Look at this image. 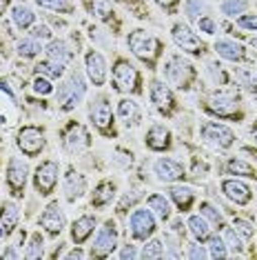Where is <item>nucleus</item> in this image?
Returning a JSON list of instances; mask_svg holds the SVG:
<instances>
[{
	"instance_id": "8fccbe9b",
	"label": "nucleus",
	"mask_w": 257,
	"mask_h": 260,
	"mask_svg": "<svg viewBox=\"0 0 257 260\" xmlns=\"http://www.w3.org/2000/svg\"><path fill=\"white\" fill-rule=\"evenodd\" d=\"M31 36L36 40H40V43H45V40H54V38H51V36H54V34H51V29L47 25H42V22L31 27Z\"/></svg>"
},
{
	"instance_id": "f704fd0d",
	"label": "nucleus",
	"mask_w": 257,
	"mask_h": 260,
	"mask_svg": "<svg viewBox=\"0 0 257 260\" xmlns=\"http://www.w3.org/2000/svg\"><path fill=\"white\" fill-rule=\"evenodd\" d=\"M36 5L40 9H49L56 14H73L75 11V5L71 0H36Z\"/></svg>"
},
{
	"instance_id": "a211bd4d",
	"label": "nucleus",
	"mask_w": 257,
	"mask_h": 260,
	"mask_svg": "<svg viewBox=\"0 0 257 260\" xmlns=\"http://www.w3.org/2000/svg\"><path fill=\"white\" fill-rule=\"evenodd\" d=\"M153 174L160 182H178L184 178V167H182V162L162 156L153 165Z\"/></svg>"
},
{
	"instance_id": "412c9836",
	"label": "nucleus",
	"mask_w": 257,
	"mask_h": 260,
	"mask_svg": "<svg viewBox=\"0 0 257 260\" xmlns=\"http://www.w3.org/2000/svg\"><path fill=\"white\" fill-rule=\"evenodd\" d=\"M213 49H215V54H218L220 58L231 60V62H239V60L246 58V49H244V45H239V43H235V40H231V38L215 40Z\"/></svg>"
},
{
	"instance_id": "9b49d317",
	"label": "nucleus",
	"mask_w": 257,
	"mask_h": 260,
	"mask_svg": "<svg viewBox=\"0 0 257 260\" xmlns=\"http://www.w3.org/2000/svg\"><path fill=\"white\" fill-rule=\"evenodd\" d=\"M27 178H29L27 162L18 156H11L7 162V171H5V180H7L9 191L14 193L16 198L22 196V191H25V187H27Z\"/></svg>"
},
{
	"instance_id": "20e7f679",
	"label": "nucleus",
	"mask_w": 257,
	"mask_h": 260,
	"mask_svg": "<svg viewBox=\"0 0 257 260\" xmlns=\"http://www.w3.org/2000/svg\"><path fill=\"white\" fill-rule=\"evenodd\" d=\"M164 78L168 85L178 87V89H189L193 78H195V69L182 56H171L164 64Z\"/></svg>"
},
{
	"instance_id": "e433bc0d",
	"label": "nucleus",
	"mask_w": 257,
	"mask_h": 260,
	"mask_svg": "<svg viewBox=\"0 0 257 260\" xmlns=\"http://www.w3.org/2000/svg\"><path fill=\"white\" fill-rule=\"evenodd\" d=\"M226 171L229 174H235V176H244V178H255V169L250 167L248 162L239 160V158H231L229 162H226Z\"/></svg>"
},
{
	"instance_id": "0e129e2a",
	"label": "nucleus",
	"mask_w": 257,
	"mask_h": 260,
	"mask_svg": "<svg viewBox=\"0 0 257 260\" xmlns=\"http://www.w3.org/2000/svg\"><path fill=\"white\" fill-rule=\"evenodd\" d=\"M250 45H253V47H257V38H253V40H250Z\"/></svg>"
},
{
	"instance_id": "bb28decb",
	"label": "nucleus",
	"mask_w": 257,
	"mask_h": 260,
	"mask_svg": "<svg viewBox=\"0 0 257 260\" xmlns=\"http://www.w3.org/2000/svg\"><path fill=\"white\" fill-rule=\"evenodd\" d=\"M186 227H189V234H191L197 242H206V240L213 236L211 222H208L202 214H200V216H191L189 220H186Z\"/></svg>"
},
{
	"instance_id": "37998d69",
	"label": "nucleus",
	"mask_w": 257,
	"mask_h": 260,
	"mask_svg": "<svg viewBox=\"0 0 257 260\" xmlns=\"http://www.w3.org/2000/svg\"><path fill=\"white\" fill-rule=\"evenodd\" d=\"M206 242H208V258H226L229 256L226 242L222 238H218V236H211Z\"/></svg>"
},
{
	"instance_id": "c85d7f7f",
	"label": "nucleus",
	"mask_w": 257,
	"mask_h": 260,
	"mask_svg": "<svg viewBox=\"0 0 257 260\" xmlns=\"http://www.w3.org/2000/svg\"><path fill=\"white\" fill-rule=\"evenodd\" d=\"M147 207L151 211H153V216L157 218V220L166 222L168 218H171V203H168V198H164L162 193H151V196L147 198Z\"/></svg>"
},
{
	"instance_id": "49530a36",
	"label": "nucleus",
	"mask_w": 257,
	"mask_h": 260,
	"mask_svg": "<svg viewBox=\"0 0 257 260\" xmlns=\"http://www.w3.org/2000/svg\"><path fill=\"white\" fill-rule=\"evenodd\" d=\"M206 69H208V74H211V78L218 82V85H226L229 82V76L224 74V69H222V64L220 62H215V60H211L206 64Z\"/></svg>"
},
{
	"instance_id": "c756f323",
	"label": "nucleus",
	"mask_w": 257,
	"mask_h": 260,
	"mask_svg": "<svg viewBox=\"0 0 257 260\" xmlns=\"http://www.w3.org/2000/svg\"><path fill=\"white\" fill-rule=\"evenodd\" d=\"M113 198H115V182L102 180L100 185L93 189L91 205H93V207H107V205L113 203Z\"/></svg>"
},
{
	"instance_id": "cd10ccee",
	"label": "nucleus",
	"mask_w": 257,
	"mask_h": 260,
	"mask_svg": "<svg viewBox=\"0 0 257 260\" xmlns=\"http://www.w3.org/2000/svg\"><path fill=\"white\" fill-rule=\"evenodd\" d=\"M118 116H120V120L124 122L126 127H136L138 120H140L138 103H136V100H131V98H122L118 103Z\"/></svg>"
},
{
	"instance_id": "f257e3e1",
	"label": "nucleus",
	"mask_w": 257,
	"mask_h": 260,
	"mask_svg": "<svg viewBox=\"0 0 257 260\" xmlns=\"http://www.w3.org/2000/svg\"><path fill=\"white\" fill-rule=\"evenodd\" d=\"M126 45H128V49H131V54L136 58H140L142 62H147L151 69L155 67L157 58L162 54V43L153 36V34L144 31V29H136V31L128 34Z\"/></svg>"
},
{
	"instance_id": "0eeeda50",
	"label": "nucleus",
	"mask_w": 257,
	"mask_h": 260,
	"mask_svg": "<svg viewBox=\"0 0 257 260\" xmlns=\"http://www.w3.org/2000/svg\"><path fill=\"white\" fill-rule=\"evenodd\" d=\"M89 118L96 125L98 132H102L104 136H113V109H111V103L107 96H96L89 103Z\"/></svg>"
},
{
	"instance_id": "4be33fe9",
	"label": "nucleus",
	"mask_w": 257,
	"mask_h": 260,
	"mask_svg": "<svg viewBox=\"0 0 257 260\" xmlns=\"http://www.w3.org/2000/svg\"><path fill=\"white\" fill-rule=\"evenodd\" d=\"M144 145L151 151H166L171 147V132L164 125H153L144 136Z\"/></svg>"
},
{
	"instance_id": "6e6d98bb",
	"label": "nucleus",
	"mask_w": 257,
	"mask_h": 260,
	"mask_svg": "<svg viewBox=\"0 0 257 260\" xmlns=\"http://www.w3.org/2000/svg\"><path fill=\"white\" fill-rule=\"evenodd\" d=\"M235 227H237V232L242 234V236H246V238H250V236H253V229H250V224H248V222L235 220Z\"/></svg>"
},
{
	"instance_id": "6ab92c4d",
	"label": "nucleus",
	"mask_w": 257,
	"mask_h": 260,
	"mask_svg": "<svg viewBox=\"0 0 257 260\" xmlns=\"http://www.w3.org/2000/svg\"><path fill=\"white\" fill-rule=\"evenodd\" d=\"M222 193L235 205H248L253 198V191L244 180L237 178H224L222 180Z\"/></svg>"
},
{
	"instance_id": "13d9d810",
	"label": "nucleus",
	"mask_w": 257,
	"mask_h": 260,
	"mask_svg": "<svg viewBox=\"0 0 257 260\" xmlns=\"http://www.w3.org/2000/svg\"><path fill=\"white\" fill-rule=\"evenodd\" d=\"M155 3H157V5H160V7H162V9H173V7H175V5H178V3H180V0H155Z\"/></svg>"
},
{
	"instance_id": "393cba45",
	"label": "nucleus",
	"mask_w": 257,
	"mask_h": 260,
	"mask_svg": "<svg viewBox=\"0 0 257 260\" xmlns=\"http://www.w3.org/2000/svg\"><path fill=\"white\" fill-rule=\"evenodd\" d=\"M168 196H171V200L180 211H189L191 205L195 203V191L189 185H173L168 189Z\"/></svg>"
},
{
	"instance_id": "680f3d73",
	"label": "nucleus",
	"mask_w": 257,
	"mask_h": 260,
	"mask_svg": "<svg viewBox=\"0 0 257 260\" xmlns=\"http://www.w3.org/2000/svg\"><path fill=\"white\" fill-rule=\"evenodd\" d=\"M7 7H9V0H0V18L5 16V11H7Z\"/></svg>"
},
{
	"instance_id": "a19ab883",
	"label": "nucleus",
	"mask_w": 257,
	"mask_h": 260,
	"mask_svg": "<svg viewBox=\"0 0 257 260\" xmlns=\"http://www.w3.org/2000/svg\"><path fill=\"white\" fill-rule=\"evenodd\" d=\"M31 89L36 96H51V93H54V85H51V78L36 74V78L31 82Z\"/></svg>"
},
{
	"instance_id": "dca6fc26",
	"label": "nucleus",
	"mask_w": 257,
	"mask_h": 260,
	"mask_svg": "<svg viewBox=\"0 0 257 260\" xmlns=\"http://www.w3.org/2000/svg\"><path fill=\"white\" fill-rule=\"evenodd\" d=\"M62 143H64V149H67L69 153L78 156V153H82V151L89 149L91 140H89V134H87V129L80 125V122H71V125L64 129Z\"/></svg>"
},
{
	"instance_id": "e2e57ef3",
	"label": "nucleus",
	"mask_w": 257,
	"mask_h": 260,
	"mask_svg": "<svg viewBox=\"0 0 257 260\" xmlns=\"http://www.w3.org/2000/svg\"><path fill=\"white\" fill-rule=\"evenodd\" d=\"M5 236H7V232H5V227L0 224V238H5Z\"/></svg>"
},
{
	"instance_id": "09e8293b",
	"label": "nucleus",
	"mask_w": 257,
	"mask_h": 260,
	"mask_svg": "<svg viewBox=\"0 0 257 260\" xmlns=\"http://www.w3.org/2000/svg\"><path fill=\"white\" fill-rule=\"evenodd\" d=\"M113 162L115 165H120V167H131L133 165V153L131 151H126V149H115L113 153Z\"/></svg>"
},
{
	"instance_id": "c03bdc74",
	"label": "nucleus",
	"mask_w": 257,
	"mask_h": 260,
	"mask_svg": "<svg viewBox=\"0 0 257 260\" xmlns=\"http://www.w3.org/2000/svg\"><path fill=\"white\" fill-rule=\"evenodd\" d=\"M184 14L189 16L191 20H197V18H202V16L206 14V5H204V0H186L184 3Z\"/></svg>"
},
{
	"instance_id": "f3484780",
	"label": "nucleus",
	"mask_w": 257,
	"mask_h": 260,
	"mask_svg": "<svg viewBox=\"0 0 257 260\" xmlns=\"http://www.w3.org/2000/svg\"><path fill=\"white\" fill-rule=\"evenodd\" d=\"M40 227L45 229L49 236H60L62 229H64V211L60 209V205L58 203H49L45 207V211L40 214Z\"/></svg>"
},
{
	"instance_id": "7c9ffc66",
	"label": "nucleus",
	"mask_w": 257,
	"mask_h": 260,
	"mask_svg": "<svg viewBox=\"0 0 257 260\" xmlns=\"http://www.w3.org/2000/svg\"><path fill=\"white\" fill-rule=\"evenodd\" d=\"M11 20H14V25L18 27L20 31H27V29H31L33 22H36V14H33L27 5H14V7H11Z\"/></svg>"
},
{
	"instance_id": "473e14b6",
	"label": "nucleus",
	"mask_w": 257,
	"mask_h": 260,
	"mask_svg": "<svg viewBox=\"0 0 257 260\" xmlns=\"http://www.w3.org/2000/svg\"><path fill=\"white\" fill-rule=\"evenodd\" d=\"M33 72L40 74V76H47V78H51V80H58V78H62L64 76V64H58L54 60H40L33 64Z\"/></svg>"
},
{
	"instance_id": "79ce46f5",
	"label": "nucleus",
	"mask_w": 257,
	"mask_h": 260,
	"mask_svg": "<svg viewBox=\"0 0 257 260\" xmlns=\"http://www.w3.org/2000/svg\"><path fill=\"white\" fill-rule=\"evenodd\" d=\"M246 7H248L246 0H224L220 9L224 16H242L246 11Z\"/></svg>"
},
{
	"instance_id": "6e6552de",
	"label": "nucleus",
	"mask_w": 257,
	"mask_h": 260,
	"mask_svg": "<svg viewBox=\"0 0 257 260\" xmlns=\"http://www.w3.org/2000/svg\"><path fill=\"white\" fill-rule=\"evenodd\" d=\"M16 145H18V149L25 153L27 158H36L42 153L45 145H47L45 132L36 125H25L16 134Z\"/></svg>"
},
{
	"instance_id": "f03ea898",
	"label": "nucleus",
	"mask_w": 257,
	"mask_h": 260,
	"mask_svg": "<svg viewBox=\"0 0 257 260\" xmlns=\"http://www.w3.org/2000/svg\"><path fill=\"white\" fill-rule=\"evenodd\" d=\"M84 93H87V85H84L82 74L73 72L67 80L60 82V87H58V91H56V103L62 111H71L82 103Z\"/></svg>"
},
{
	"instance_id": "423d86ee",
	"label": "nucleus",
	"mask_w": 257,
	"mask_h": 260,
	"mask_svg": "<svg viewBox=\"0 0 257 260\" xmlns=\"http://www.w3.org/2000/svg\"><path fill=\"white\" fill-rule=\"evenodd\" d=\"M113 89L120 93H138L140 91V74L128 60H120L113 64Z\"/></svg>"
},
{
	"instance_id": "39448f33",
	"label": "nucleus",
	"mask_w": 257,
	"mask_h": 260,
	"mask_svg": "<svg viewBox=\"0 0 257 260\" xmlns=\"http://www.w3.org/2000/svg\"><path fill=\"white\" fill-rule=\"evenodd\" d=\"M115 249H118V229H115V222L104 220L102 227H98L96 236H93L91 256L93 258H109Z\"/></svg>"
},
{
	"instance_id": "bf43d9fd",
	"label": "nucleus",
	"mask_w": 257,
	"mask_h": 260,
	"mask_svg": "<svg viewBox=\"0 0 257 260\" xmlns=\"http://www.w3.org/2000/svg\"><path fill=\"white\" fill-rule=\"evenodd\" d=\"M0 91H5V93H7V96L11 98V100H14V91L9 89V85H7V82H5V80H0Z\"/></svg>"
},
{
	"instance_id": "aec40b11",
	"label": "nucleus",
	"mask_w": 257,
	"mask_h": 260,
	"mask_svg": "<svg viewBox=\"0 0 257 260\" xmlns=\"http://www.w3.org/2000/svg\"><path fill=\"white\" fill-rule=\"evenodd\" d=\"M62 187H64V196H67V200H78V198H82L84 196V191H87V178L80 171H75V169H69L67 174H64V182H62Z\"/></svg>"
},
{
	"instance_id": "de8ad7c7",
	"label": "nucleus",
	"mask_w": 257,
	"mask_h": 260,
	"mask_svg": "<svg viewBox=\"0 0 257 260\" xmlns=\"http://www.w3.org/2000/svg\"><path fill=\"white\" fill-rule=\"evenodd\" d=\"M235 25L239 29H246V31H257V16L255 14H242V16H237Z\"/></svg>"
},
{
	"instance_id": "72a5a7b5",
	"label": "nucleus",
	"mask_w": 257,
	"mask_h": 260,
	"mask_svg": "<svg viewBox=\"0 0 257 260\" xmlns=\"http://www.w3.org/2000/svg\"><path fill=\"white\" fill-rule=\"evenodd\" d=\"M147 245L142 247V251H140V258H144V260H157V258H162L164 256V242H162L160 238H153L151 236L149 240H144Z\"/></svg>"
},
{
	"instance_id": "4d7b16f0",
	"label": "nucleus",
	"mask_w": 257,
	"mask_h": 260,
	"mask_svg": "<svg viewBox=\"0 0 257 260\" xmlns=\"http://www.w3.org/2000/svg\"><path fill=\"white\" fill-rule=\"evenodd\" d=\"M20 256H22V253H18V251H16V249H14V245H9L7 249L3 251V256H0V258H3V260H5V258H14V260H18Z\"/></svg>"
},
{
	"instance_id": "3c124183",
	"label": "nucleus",
	"mask_w": 257,
	"mask_h": 260,
	"mask_svg": "<svg viewBox=\"0 0 257 260\" xmlns=\"http://www.w3.org/2000/svg\"><path fill=\"white\" fill-rule=\"evenodd\" d=\"M197 27H200V31L208 34V36H213V34L218 31V25H215V20L208 18V16H202V18H197Z\"/></svg>"
},
{
	"instance_id": "a18cd8bd",
	"label": "nucleus",
	"mask_w": 257,
	"mask_h": 260,
	"mask_svg": "<svg viewBox=\"0 0 257 260\" xmlns=\"http://www.w3.org/2000/svg\"><path fill=\"white\" fill-rule=\"evenodd\" d=\"M91 9L100 20H111L113 18V9H111L109 0H91Z\"/></svg>"
},
{
	"instance_id": "5701e85b",
	"label": "nucleus",
	"mask_w": 257,
	"mask_h": 260,
	"mask_svg": "<svg viewBox=\"0 0 257 260\" xmlns=\"http://www.w3.org/2000/svg\"><path fill=\"white\" fill-rule=\"evenodd\" d=\"M45 56L49 58V60L67 67V64L73 60V49L64 43V40H49V45L45 47Z\"/></svg>"
},
{
	"instance_id": "864d4df0",
	"label": "nucleus",
	"mask_w": 257,
	"mask_h": 260,
	"mask_svg": "<svg viewBox=\"0 0 257 260\" xmlns=\"http://www.w3.org/2000/svg\"><path fill=\"white\" fill-rule=\"evenodd\" d=\"M140 198V193L138 191H133L131 193V196H128V193H126V196L124 198H122V203L118 205V211H120V214H124V211H126V207H131L133 203H136V200Z\"/></svg>"
},
{
	"instance_id": "ea45409f",
	"label": "nucleus",
	"mask_w": 257,
	"mask_h": 260,
	"mask_svg": "<svg viewBox=\"0 0 257 260\" xmlns=\"http://www.w3.org/2000/svg\"><path fill=\"white\" fill-rule=\"evenodd\" d=\"M222 240L226 242V249H229L231 253H242L244 251V240H242V236H239L237 229H226Z\"/></svg>"
},
{
	"instance_id": "7ed1b4c3",
	"label": "nucleus",
	"mask_w": 257,
	"mask_h": 260,
	"mask_svg": "<svg viewBox=\"0 0 257 260\" xmlns=\"http://www.w3.org/2000/svg\"><path fill=\"white\" fill-rule=\"evenodd\" d=\"M157 229V218L153 216V211L149 207H138L131 211L128 216V234L133 240H149Z\"/></svg>"
},
{
	"instance_id": "1a4fd4ad",
	"label": "nucleus",
	"mask_w": 257,
	"mask_h": 260,
	"mask_svg": "<svg viewBox=\"0 0 257 260\" xmlns=\"http://www.w3.org/2000/svg\"><path fill=\"white\" fill-rule=\"evenodd\" d=\"M60 178V165L56 160H42L33 171V187L40 196H51Z\"/></svg>"
},
{
	"instance_id": "2eb2a0df",
	"label": "nucleus",
	"mask_w": 257,
	"mask_h": 260,
	"mask_svg": "<svg viewBox=\"0 0 257 260\" xmlns=\"http://www.w3.org/2000/svg\"><path fill=\"white\" fill-rule=\"evenodd\" d=\"M84 69H87V78H89L91 85H96V87L107 85L109 67H107V58H104L100 51L91 49L89 54L84 56Z\"/></svg>"
},
{
	"instance_id": "052dcab7",
	"label": "nucleus",
	"mask_w": 257,
	"mask_h": 260,
	"mask_svg": "<svg viewBox=\"0 0 257 260\" xmlns=\"http://www.w3.org/2000/svg\"><path fill=\"white\" fill-rule=\"evenodd\" d=\"M67 258H84V253L80 251V249H73V251L67 253Z\"/></svg>"
},
{
	"instance_id": "ddd939ff",
	"label": "nucleus",
	"mask_w": 257,
	"mask_h": 260,
	"mask_svg": "<svg viewBox=\"0 0 257 260\" xmlns=\"http://www.w3.org/2000/svg\"><path fill=\"white\" fill-rule=\"evenodd\" d=\"M239 98L233 91H213L206 100V109L220 118H233L237 114Z\"/></svg>"
},
{
	"instance_id": "2f4dec72",
	"label": "nucleus",
	"mask_w": 257,
	"mask_h": 260,
	"mask_svg": "<svg viewBox=\"0 0 257 260\" xmlns=\"http://www.w3.org/2000/svg\"><path fill=\"white\" fill-rule=\"evenodd\" d=\"M40 51H42V43H40V40H36L33 36L20 38L18 43H16V54H18L22 60H29V58L40 56Z\"/></svg>"
},
{
	"instance_id": "603ef678",
	"label": "nucleus",
	"mask_w": 257,
	"mask_h": 260,
	"mask_svg": "<svg viewBox=\"0 0 257 260\" xmlns=\"http://www.w3.org/2000/svg\"><path fill=\"white\" fill-rule=\"evenodd\" d=\"M186 256H189V258H208V251L206 249H204V245H202V242H193V245H189V253H186Z\"/></svg>"
},
{
	"instance_id": "f8f14e48",
	"label": "nucleus",
	"mask_w": 257,
	"mask_h": 260,
	"mask_svg": "<svg viewBox=\"0 0 257 260\" xmlns=\"http://www.w3.org/2000/svg\"><path fill=\"white\" fill-rule=\"evenodd\" d=\"M171 36H173V43L180 47L182 51L186 54H193V56H200L206 47H204V40L197 36L195 31L189 27V25H182V22H178V25H173L171 29Z\"/></svg>"
},
{
	"instance_id": "4c0bfd02",
	"label": "nucleus",
	"mask_w": 257,
	"mask_h": 260,
	"mask_svg": "<svg viewBox=\"0 0 257 260\" xmlns=\"http://www.w3.org/2000/svg\"><path fill=\"white\" fill-rule=\"evenodd\" d=\"M16 43H18V40H14V31H11V27L7 25V22H0V54L9 56Z\"/></svg>"
},
{
	"instance_id": "c9c22d12",
	"label": "nucleus",
	"mask_w": 257,
	"mask_h": 260,
	"mask_svg": "<svg viewBox=\"0 0 257 260\" xmlns=\"http://www.w3.org/2000/svg\"><path fill=\"white\" fill-rule=\"evenodd\" d=\"M45 256V238L40 236V232L31 234V238H29V245L25 249V258L27 260H38Z\"/></svg>"
},
{
	"instance_id": "a878e982",
	"label": "nucleus",
	"mask_w": 257,
	"mask_h": 260,
	"mask_svg": "<svg viewBox=\"0 0 257 260\" xmlns=\"http://www.w3.org/2000/svg\"><path fill=\"white\" fill-rule=\"evenodd\" d=\"M18 220H20L18 205H16L14 200H5V203L0 205V224L5 227V232H7V234L16 232V227H18Z\"/></svg>"
},
{
	"instance_id": "4468645a",
	"label": "nucleus",
	"mask_w": 257,
	"mask_h": 260,
	"mask_svg": "<svg viewBox=\"0 0 257 260\" xmlns=\"http://www.w3.org/2000/svg\"><path fill=\"white\" fill-rule=\"evenodd\" d=\"M149 96H151V103L153 107L160 111L162 116H171L173 109H175V96L171 91V87L166 85L164 80H151V87H149Z\"/></svg>"
},
{
	"instance_id": "9d476101",
	"label": "nucleus",
	"mask_w": 257,
	"mask_h": 260,
	"mask_svg": "<svg viewBox=\"0 0 257 260\" xmlns=\"http://www.w3.org/2000/svg\"><path fill=\"white\" fill-rule=\"evenodd\" d=\"M200 134H202L204 143H208L211 147H215V149H229V147L235 143V134L226 125H222V122L206 120L200 127Z\"/></svg>"
},
{
	"instance_id": "58836bf2",
	"label": "nucleus",
	"mask_w": 257,
	"mask_h": 260,
	"mask_svg": "<svg viewBox=\"0 0 257 260\" xmlns=\"http://www.w3.org/2000/svg\"><path fill=\"white\" fill-rule=\"evenodd\" d=\"M200 214L206 218V220L211 222V224H215L218 229L224 227V216H222V211H220L215 205H211V203H202V205H200Z\"/></svg>"
},
{
	"instance_id": "5fc2aeb1",
	"label": "nucleus",
	"mask_w": 257,
	"mask_h": 260,
	"mask_svg": "<svg viewBox=\"0 0 257 260\" xmlns=\"http://www.w3.org/2000/svg\"><path fill=\"white\" fill-rule=\"evenodd\" d=\"M120 258L122 260H126V258H140V253L136 251V247H133V245H124V247H122V251H120Z\"/></svg>"
},
{
	"instance_id": "b1692460",
	"label": "nucleus",
	"mask_w": 257,
	"mask_h": 260,
	"mask_svg": "<svg viewBox=\"0 0 257 260\" xmlns=\"http://www.w3.org/2000/svg\"><path fill=\"white\" fill-rule=\"evenodd\" d=\"M96 232V216H80L78 220H73L71 224V240L75 245H82V242L89 240V236Z\"/></svg>"
}]
</instances>
